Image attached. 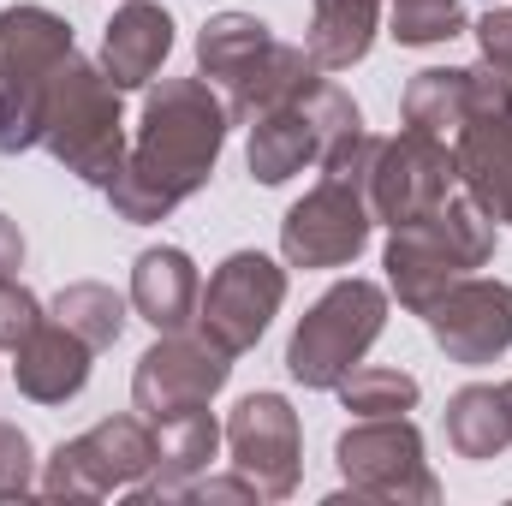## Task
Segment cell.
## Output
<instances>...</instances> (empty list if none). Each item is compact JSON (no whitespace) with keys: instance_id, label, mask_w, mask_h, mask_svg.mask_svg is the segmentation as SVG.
Returning a JSON list of instances; mask_svg holds the SVG:
<instances>
[{"instance_id":"12","label":"cell","mask_w":512,"mask_h":506,"mask_svg":"<svg viewBox=\"0 0 512 506\" xmlns=\"http://www.w3.org/2000/svg\"><path fill=\"white\" fill-rule=\"evenodd\" d=\"M453 191H459V155L447 149V137L405 126L399 137L376 143V161H370V215L382 227H405V221L429 215Z\"/></svg>"},{"instance_id":"11","label":"cell","mask_w":512,"mask_h":506,"mask_svg":"<svg viewBox=\"0 0 512 506\" xmlns=\"http://www.w3.org/2000/svg\"><path fill=\"white\" fill-rule=\"evenodd\" d=\"M227 376H233V358L221 346H209L203 334H185V328L161 334L131 370V411L161 429L185 411H203L227 387Z\"/></svg>"},{"instance_id":"8","label":"cell","mask_w":512,"mask_h":506,"mask_svg":"<svg viewBox=\"0 0 512 506\" xmlns=\"http://www.w3.org/2000/svg\"><path fill=\"white\" fill-rule=\"evenodd\" d=\"M155 471V423H143L137 411L120 417H102L96 429L60 441L48 453V471H42V495L48 501H102L114 489H131Z\"/></svg>"},{"instance_id":"2","label":"cell","mask_w":512,"mask_h":506,"mask_svg":"<svg viewBox=\"0 0 512 506\" xmlns=\"http://www.w3.org/2000/svg\"><path fill=\"white\" fill-rule=\"evenodd\" d=\"M376 143L382 137L352 131V137H340L316 161L322 179L280 221V256H286V268H346V262H358V251L376 233V215H370V161H376Z\"/></svg>"},{"instance_id":"34","label":"cell","mask_w":512,"mask_h":506,"mask_svg":"<svg viewBox=\"0 0 512 506\" xmlns=\"http://www.w3.org/2000/svg\"><path fill=\"white\" fill-rule=\"evenodd\" d=\"M507 399H512V381H507Z\"/></svg>"},{"instance_id":"9","label":"cell","mask_w":512,"mask_h":506,"mask_svg":"<svg viewBox=\"0 0 512 506\" xmlns=\"http://www.w3.org/2000/svg\"><path fill=\"white\" fill-rule=\"evenodd\" d=\"M334 465H340L346 489L364 495V501H393V506L441 501V483L423 459V435H417L411 417H358L334 441Z\"/></svg>"},{"instance_id":"24","label":"cell","mask_w":512,"mask_h":506,"mask_svg":"<svg viewBox=\"0 0 512 506\" xmlns=\"http://www.w3.org/2000/svg\"><path fill=\"white\" fill-rule=\"evenodd\" d=\"M54 322H66L90 352H108V346H120V334H126L131 298H120L108 280H72V286H60V298H54Z\"/></svg>"},{"instance_id":"10","label":"cell","mask_w":512,"mask_h":506,"mask_svg":"<svg viewBox=\"0 0 512 506\" xmlns=\"http://www.w3.org/2000/svg\"><path fill=\"white\" fill-rule=\"evenodd\" d=\"M286 304V268L262 251H233L197 298V334L227 358H245Z\"/></svg>"},{"instance_id":"6","label":"cell","mask_w":512,"mask_h":506,"mask_svg":"<svg viewBox=\"0 0 512 506\" xmlns=\"http://www.w3.org/2000/svg\"><path fill=\"white\" fill-rule=\"evenodd\" d=\"M387 328V292L376 280H334L310 310L304 322L292 328L286 340V370L304 387H334L340 376H352L364 364V352L382 340Z\"/></svg>"},{"instance_id":"32","label":"cell","mask_w":512,"mask_h":506,"mask_svg":"<svg viewBox=\"0 0 512 506\" xmlns=\"http://www.w3.org/2000/svg\"><path fill=\"white\" fill-rule=\"evenodd\" d=\"M173 501H262V495L233 471V477H191V483L173 489Z\"/></svg>"},{"instance_id":"23","label":"cell","mask_w":512,"mask_h":506,"mask_svg":"<svg viewBox=\"0 0 512 506\" xmlns=\"http://www.w3.org/2000/svg\"><path fill=\"white\" fill-rule=\"evenodd\" d=\"M399 108H405V126L417 131H435V137L459 131L471 120V66H423L405 84Z\"/></svg>"},{"instance_id":"18","label":"cell","mask_w":512,"mask_h":506,"mask_svg":"<svg viewBox=\"0 0 512 506\" xmlns=\"http://www.w3.org/2000/svg\"><path fill=\"white\" fill-rule=\"evenodd\" d=\"M18 364H12V376H18V393L24 399H36V405H66V399H78L84 393V381H90V346L66 328V322H42L18 352H12Z\"/></svg>"},{"instance_id":"25","label":"cell","mask_w":512,"mask_h":506,"mask_svg":"<svg viewBox=\"0 0 512 506\" xmlns=\"http://www.w3.org/2000/svg\"><path fill=\"white\" fill-rule=\"evenodd\" d=\"M334 393H340V405L352 411V417H405L411 405H417V376H405V370H382V364H358L352 376L334 381Z\"/></svg>"},{"instance_id":"4","label":"cell","mask_w":512,"mask_h":506,"mask_svg":"<svg viewBox=\"0 0 512 506\" xmlns=\"http://www.w3.org/2000/svg\"><path fill=\"white\" fill-rule=\"evenodd\" d=\"M197 66L209 84L227 90L221 102H227L233 126H256L268 108H280L286 96H298L304 84L322 78V66L304 48L280 42L251 12H215L197 30Z\"/></svg>"},{"instance_id":"17","label":"cell","mask_w":512,"mask_h":506,"mask_svg":"<svg viewBox=\"0 0 512 506\" xmlns=\"http://www.w3.org/2000/svg\"><path fill=\"white\" fill-rule=\"evenodd\" d=\"M167 54H173V12L155 0H126L102 36V72L120 90H149Z\"/></svg>"},{"instance_id":"29","label":"cell","mask_w":512,"mask_h":506,"mask_svg":"<svg viewBox=\"0 0 512 506\" xmlns=\"http://www.w3.org/2000/svg\"><path fill=\"white\" fill-rule=\"evenodd\" d=\"M42 322H48V316H42L36 292H30V286H18V274H12V280H0V352H18Z\"/></svg>"},{"instance_id":"14","label":"cell","mask_w":512,"mask_h":506,"mask_svg":"<svg viewBox=\"0 0 512 506\" xmlns=\"http://www.w3.org/2000/svg\"><path fill=\"white\" fill-rule=\"evenodd\" d=\"M435 346L465 364V370H483L495 358L512 352V286L507 280H483V274H465L453 280L429 310H423Z\"/></svg>"},{"instance_id":"35","label":"cell","mask_w":512,"mask_h":506,"mask_svg":"<svg viewBox=\"0 0 512 506\" xmlns=\"http://www.w3.org/2000/svg\"><path fill=\"white\" fill-rule=\"evenodd\" d=\"M489 6H495V0H489Z\"/></svg>"},{"instance_id":"22","label":"cell","mask_w":512,"mask_h":506,"mask_svg":"<svg viewBox=\"0 0 512 506\" xmlns=\"http://www.w3.org/2000/svg\"><path fill=\"white\" fill-rule=\"evenodd\" d=\"M447 447L471 465L483 459H501L512 447V399L507 387H489V381H471L447 399Z\"/></svg>"},{"instance_id":"26","label":"cell","mask_w":512,"mask_h":506,"mask_svg":"<svg viewBox=\"0 0 512 506\" xmlns=\"http://www.w3.org/2000/svg\"><path fill=\"white\" fill-rule=\"evenodd\" d=\"M387 24H393V42L399 48H435L465 24V0H387Z\"/></svg>"},{"instance_id":"28","label":"cell","mask_w":512,"mask_h":506,"mask_svg":"<svg viewBox=\"0 0 512 506\" xmlns=\"http://www.w3.org/2000/svg\"><path fill=\"white\" fill-rule=\"evenodd\" d=\"M36 489V447L18 423L0 417V501H24Z\"/></svg>"},{"instance_id":"19","label":"cell","mask_w":512,"mask_h":506,"mask_svg":"<svg viewBox=\"0 0 512 506\" xmlns=\"http://www.w3.org/2000/svg\"><path fill=\"white\" fill-rule=\"evenodd\" d=\"M221 441H227V435H221V423H215L209 405H203V411H185V417H173V423H161V429H155V471H149L143 483H131V501L137 506L173 501L179 483H191V477L209 471V459H215Z\"/></svg>"},{"instance_id":"15","label":"cell","mask_w":512,"mask_h":506,"mask_svg":"<svg viewBox=\"0 0 512 506\" xmlns=\"http://www.w3.org/2000/svg\"><path fill=\"white\" fill-rule=\"evenodd\" d=\"M72 24L48 6H6L0 12V78L48 90V78L72 60Z\"/></svg>"},{"instance_id":"3","label":"cell","mask_w":512,"mask_h":506,"mask_svg":"<svg viewBox=\"0 0 512 506\" xmlns=\"http://www.w3.org/2000/svg\"><path fill=\"white\" fill-rule=\"evenodd\" d=\"M495 245H501L495 215L459 185V191H453L447 203H435L429 215H417V221H405V227H387V251H382L387 286H393V298H399L411 316H423L453 280L489 268V262H495Z\"/></svg>"},{"instance_id":"13","label":"cell","mask_w":512,"mask_h":506,"mask_svg":"<svg viewBox=\"0 0 512 506\" xmlns=\"http://www.w3.org/2000/svg\"><path fill=\"white\" fill-rule=\"evenodd\" d=\"M221 435H227L233 471L262 501H286L298 489V477H304V435H298V411L286 405V393H245Z\"/></svg>"},{"instance_id":"30","label":"cell","mask_w":512,"mask_h":506,"mask_svg":"<svg viewBox=\"0 0 512 506\" xmlns=\"http://www.w3.org/2000/svg\"><path fill=\"white\" fill-rule=\"evenodd\" d=\"M471 120H512V66H471Z\"/></svg>"},{"instance_id":"31","label":"cell","mask_w":512,"mask_h":506,"mask_svg":"<svg viewBox=\"0 0 512 506\" xmlns=\"http://www.w3.org/2000/svg\"><path fill=\"white\" fill-rule=\"evenodd\" d=\"M477 48H483V60H495V66H512V6H489L477 24Z\"/></svg>"},{"instance_id":"1","label":"cell","mask_w":512,"mask_h":506,"mask_svg":"<svg viewBox=\"0 0 512 506\" xmlns=\"http://www.w3.org/2000/svg\"><path fill=\"white\" fill-rule=\"evenodd\" d=\"M227 102L209 90V78H161L143 96L137 143L126 149L108 203L131 227L167 221L185 197H197L215 179V161L227 149Z\"/></svg>"},{"instance_id":"16","label":"cell","mask_w":512,"mask_h":506,"mask_svg":"<svg viewBox=\"0 0 512 506\" xmlns=\"http://www.w3.org/2000/svg\"><path fill=\"white\" fill-rule=\"evenodd\" d=\"M197 298H203L197 262L179 251V245H149V251L131 262V310H137L155 334L191 328V322H197Z\"/></svg>"},{"instance_id":"20","label":"cell","mask_w":512,"mask_h":506,"mask_svg":"<svg viewBox=\"0 0 512 506\" xmlns=\"http://www.w3.org/2000/svg\"><path fill=\"white\" fill-rule=\"evenodd\" d=\"M453 137L459 185L495 215V227H512V120H465Z\"/></svg>"},{"instance_id":"27","label":"cell","mask_w":512,"mask_h":506,"mask_svg":"<svg viewBox=\"0 0 512 506\" xmlns=\"http://www.w3.org/2000/svg\"><path fill=\"white\" fill-rule=\"evenodd\" d=\"M42 143V90L0 78V155H24Z\"/></svg>"},{"instance_id":"21","label":"cell","mask_w":512,"mask_h":506,"mask_svg":"<svg viewBox=\"0 0 512 506\" xmlns=\"http://www.w3.org/2000/svg\"><path fill=\"white\" fill-rule=\"evenodd\" d=\"M376 18H382V0H310L304 54L322 72H352L376 42Z\"/></svg>"},{"instance_id":"33","label":"cell","mask_w":512,"mask_h":506,"mask_svg":"<svg viewBox=\"0 0 512 506\" xmlns=\"http://www.w3.org/2000/svg\"><path fill=\"white\" fill-rule=\"evenodd\" d=\"M18 268H24V233H18V221L0 215V280H12Z\"/></svg>"},{"instance_id":"5","label":"cell","mask_w":512,"mask_h":506,"mask_svg":"<svg viewBox=\"0 0 512 506\" xmlns=\"http://www.w3.org/2000/svg\"><path fill=\"white\" fill-rule=\"evenodd\" d=\"M42 143L72 179L102 185V191L114 185V173L126 161L131 143L126 114H120V84L102 66H90L84 54H72L42 90Z\"/></svg>"},{"instance_id":"7","label":"cell","mask_w":512,"mask_h":506,"mask_svg":"<svg viewBox=\"0 0 512 506\" xmlns=\"http://www.w3.org/2000/svg\"><path fill=\"white\" fill-rule=\"evenodd\" d=\"M352 131H364L358 102H352L334 78H316V84H304L298 96H286L280 108H268L251 126V149H245L251 179L256 185H286L292 173L316 167V161H322L340 137H352Z\"/></svg>"}]
</instances>
